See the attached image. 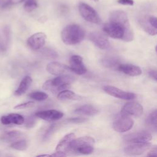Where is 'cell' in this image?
Masks as SVG:
<instances>
[{
  "label": "cell",
  "instance_id": "6da1fadb",
  "mask_svg": "<svg viewBox=\"0 0 157 157\" xmlns=\"http://www.w3.org/2000/svg\"><path fill=\"white\" fill-rule=\"evenodd\" d=\"M103 31L110 37L131 42L134 39V34L128 17L123 10L112 11L109 16V21L103 26Z\"/></svg>",
  "mask_w": 157,
  "mask_h": 157
},
{
  "label": "cell",
  "instance_id": "7a4b0ae2",
  "mask_svg": "<svg viewBox=\"0 0 157 157\" xmlns=\"http://www.w3.org/2000/svg\"><path fill=\"white\" fill-rule=\"evenodd\" d=\"M85 36V30L80 26L76 24L66 26L61 33V39L66 45L79 44L83 40Z\"/></svg>",
  "mask_w": 157,
  "mask_h": 157
},
{
  "label": "cell",
  "instance_id": "3957f363",
  "mask_svg": "<svg viewBox=\"0 0 157 157\" xmlns=\"http://www.w3.org/2000/svg\"><path fill=\"white\" fill-rule=\"evenodd\" d=\"M74 81V77L67 74L58 75L53 79L48 80L43 84V88L53 93H59L70 87L71 84Z\"/></svg>",
  "mask_w": 157,
  "mask_h": 157
},
{
  "label": "cell",
  "instance_id": "277c9868",
  "mask_svg": "<svg viewBox=\"0 0 157 157\" xmlns=\"http://www.w3.org/2000/svg\"><path fill=\"white\" fill-rule=\"evenodd\" d=\"M78 10L81 16L87 21L99 24L101 23V20L97 13V12L88 4L81 2L78 6Z\"/></svg>",
  "mask_w": 157,
  "mask_h": 157
},
{
  "label": "cell",
  "instance_id": "5b68a950",
  "mask_svg": "<svg viewBox=\"0 0 157 157\" xmlns=\"http://www.w3.org/2000/svg\"><path fill=\"white\" fill-rule=\"evenodd\" d=\"M134 125V121L130 117L120 115L113 122V128L115 131L119 132H126L130 130Z\"/></svg>",
  "mask_w": 157,
  "mask_h": 157
},
{
  "label": "cell",
  "instance_id": "8992f818",
  "mask_svg": "<svg viewBox=\"0 0 157 157\" xmlns=\"http://www.w3.org/2000/svg\"><path fill=\"white\" fill-rule=\"evenodd\" d=\"M143 112L144 109L141 104L136 102H129L123 105L120 114L130 117H139L143 113Z\"/></svg>",
  "mask_w": 157,
  "mask_h": 157
},
{
  "label": "cell",
  "instance_id": "52a82bcc",
  "mask_svg": "<svg viewBox=\"0 0 157 157\" xmlns=\"http://www.w3.org/2000/svg\"><path fill=\"white\" fill-rule=\"evenodd\" d=\"M103 90L108 94L121 99L131 100L134 99L136 97V94L123 91L114 86L106 85L103 87Z\"/></svg>",
  "mask_w": 157,
  "mask_h": 157
},
{
  "label": "cell",
  "instance_id": "ba28073f",
  "mask_svg": "<svg viewBox=\"0 0 157 157\" xmlns=\"http://www.w3.org/2000/svg\"><path fill=\"white\" fill-rule=\"evenodd\" d=\"M151 139L152 137L151 134L146 131L134 132L123 136L124 140L130 143L148 142L151 140Z\"/></svg>",
  "mask_w": 157,
  "mask_h": 157
},
{
  "label": "cell",
  "instance_id": "9c48e42d",
  "mask_svg": "<svg viewBox=\"0 0 157 157\" xmlns=\"http://www.w3.org/2000/svg\"><path fill=\"white\" fill-rule=\"evenodd\" d=\"M151 144L148 142L132 143V144L126 146L124 149V153L128 155L137 156L143 154L151 147Z\"/></svg>",
  "mask_w": 157,
  "mask_h": 157
},
{
  "label": "cell",
  "instance_id": "30bf717a",
  "mask_svg": "<svg viewBox=\"0 0 157 157\" xmlns=\"http://www.w3.org/2000/svg\"><path fill=\"white\" fill-rule=\"evenodd\" d=\"M47 36L45 33L39 32L33 34L27 39V44L31 49L37 50L40 49L45 44Z\"/></svg>",
  "mask_w": 157,
  "mask_h": 157
},
{
  "label": "cell",
  "instance_id": "8fae6325",
  "mask_svg": "<svg viewBox=\"0 0 157 157\" xmlns=\"http://www.w3.org/2000/svg\"><path fill=\"white\" fill-rule=\"evenodd\" d=\"M47 71L55 75H60L72 72L69 66L58 62H51L47 65Z\"/></svg>",
  "mask_w": 157,
  "mask_h": 157
},
{
  "label": "cell",
  "instance_id": "7c38bea8",
  "mask_svg": "<svg viewBox=\"0 0 157 157\" xmlns=\"http://www.w3.org/2000/svg\"><path fill=\"white\" fill-rule=\"evenodd\" d=\"M69 63V67L72 72L78 75H83L86 72V68L83 64V59L80 56H72L70 58Z\"/></svg>",
  "mask_w": 157,
  "mask_h": 157
},
{
  "label": "cell",
  "instance_id": "4fadbf2b",
  "mask_svg": "<svg viewBox=\"0 0 157 157\" xmlns=\"http://www.w3.org/2000/svg\"><path fill=\"white\" fill-rule=\"evenodd\" d=\"M89 39L98 48L104 50L110 47V42L107 38L99 32H92L89 34Z\"/></svg>",
  "mask_w": 157,
  "mask_h": 157
},
{
  "label": "cell",
  "instance_id": "5bb4252c",
  "mask_svg": "<svg viewBox=\"0 0 157 157\" xmlns=\"http://www.w3.org/2000/svg\"><path fill=\"white\" fill-rule=\"evenodd\" d=\"M35 116L48 121H53L61 119L63 117V113L54 109L41 110L37 112Z\"/></svg>",
  "mask_w": 157,
  "mask_h": 157
},
{
  "label": "cell",
  "instance_id": "9a60e30c",
  "mask_svg": "<svg viewBox=\"0 0 157 157\" xmlns=\"http://www.w3.org/2000/svg\"><path fill=\"white\" fill-rule=\"evenodd\" d=\"M0 120L1 123L4 125L10 124L20 125L25 122V118L18 113H10L7 115L2 116Z\"/></svg>",
  "mask_w": 157,
  "mask_h": 157
},
{
  "label": "cell",
  "instance_id": "2e32d148",
  "mask_svg": "<svg viewBox=\"0 0 157 157\" xmlns=\"http://www.w3.org/2000/svg\"><path fill=\"white\" fill-rule=\"evenodd\" d=\"M117 70L125 74L126 75L134 77L139 76L142 74L141 69L137 66L131 64H121L118 66Z\"/></svg>",
  "mask_w": 157,
  "mask_h": 157
},
{
  "label": "cell",
  "instance_id": "e0dca14e",
  "mask_svg": "<svg viewBox=\"0 0 157 157\" xmlns=\"http://www.w3.org/2000/svg\"><path fill=\"white\" fill-rule=\"evenodd\" d=\"M75 136L74 133H69L64 136L56 145V151H63L67 155L70 143L75 138Z\"/></svg>",
  "mask_w": 157,
  "mask_h": 157
},
{
  "label": "cell",
  "instance_id": "ac0fdd59",
  "mask_svg": "<svg viewBox=\"0 0 157 157\" xmlns=\"http://www.w3.org/2000/svg\"><path fill=\"white\" fill-rule=\"evenodd\" d=\"M95 142L94 139L90 136H83V137H80L77 139H74L70 143L69 145V151L67 153V155L69 153H71V151L74 149L75 148L85 145V144H90V145H93Z\"/></svg>",
  "mask_w": 157,
  "mask_h": 157
},
{
  "label": "cell",
  "instance_id": "d6986e66",
  "mask_svg": "<svg viewBox=\"0 0 157 157\" xmlns=\"http://www.w3.org/2000/svg\"><path fill=\"white\" fill-rule=\"evenodd\" d=\"M32 82H33V80L30 76L26 75L21 80V81L20 82L18 87L15 91L14 95L16 96H20L25 94L26 92V91L28 90L30 85H31Z\"/></svg>",
  "mask_w": 157,
  "mask_h": 157
},
{
  "label": "cell",
  "instance_id": "ffe728a7",
  "mask_svg": "<svg viewBox=\"0 0 157 157\" xmlns=\"http://www.w3.org/2000/svg\"><path fill=\"white\" fill-rule=\"evenodd\" d=\"M74 113L86 116H94L99 113V110L92 105L86 104L82 105L74 110Z\"/></svg>",
  "mask_w": 157,
  "mask_h": 157
},
{
  "label": "cell",
  "instance_id": "44dd1931",
  "mask_svg": "<svg viewBox=\"0 0 157 157\" xmlns=\"http://www.w3.org/2000/svg\"><path fill=\"white\" fill-rule=\"evenodd\" d=\"M102 64L107 68L112 69H117L121 62L118 58L113 56H107L102 59Z\"/></svg>",
  "mask_w": 157,
  "mask_h": 157
},
{
  "label": "cell",
  "instance_id": "7402d4cb",
  "mask_svg": "<svg viewBox=\"0 0 157 157\" xmlns=\"http://www.w3.org/2000/svg\"><path fill=\"white\" fill-rule=\"evenodd\" d=\"M57 98L61 101L66 100H80L82 99V97L75 94L74 92L69 90H64L58 93L57 95Z\"/></svg>",
  "mask_w": 157,
  "mask_h": 157
},
{
  "label": "cell",
  "instance_id": "603a6c76",
  "mask_svg": "<svg viewBox=\"0 0 157 157\" xmlns=\"http://www.w3.org/2000/svg\"><path fill=\"white\" fill-rule=\"evenodd\" d=\"M146 126L151 131L156 132V110L152 111L146 118L145 120Z\"/></svg>",
  "mask_w": 157,
  "mask_h": 157
},
{
  "label": "cell",
  "instance_id": "cb8c5ba5",
  "mask_svg": "<svg viewBox=\"0 0 157 157\" xmlns=\"http://www.w3.org/2000/svg\"><path fill=\"white\" fill-rule=\"evenodd\" d=\"M93 145L85 144L78 146L73 149L71 153L77 155H90L94 151Z\"/></svg>",
  "mask_w": 157,
  "mask_h": 157
},
{
  "label": "cell",
  "instance_id": "d4e9b609",
  "mask_svg": "<svg viewBox=\"0 0 157 157\" xmlns=\"http://www.w3.org/2000/svg\"><path fill=\"white\" fill-rule=\"evenodd\" d=\"M23 135V132L17 130H13L5 132L1 136L2 140L6 142H10L17 138L20 137Z\"/></svg>",
  "mask_w": 157,
  "mask_h": 157
},
{
  "label": "cell",
  "instance_id": "484cf974",
  "mask_svg": "<svg viewBox=\"0 0 157 157\" xmlns=\"http://www.w3.org/2000/svg\"><path fill=\"white\" fill-rule=\"evenodd\" d=\"M10 147L11 148L15 150H19V151H23V150H25L28 147V142L25 139L20 140L12 143L10 145Z\"/></svg>",
  "mask_w": 157,
  "mask_h": 157
},
{
  "label": "cell",
  "instance_id": "4316f807",
  "mask_svg": "<svg viewBox=\"0 0 157 157\" xmlns=\"http://www.w3.org/2000/svg\"><path fill=\"white\" fill-rule=\"evenodd\" d=\"M28 96L36 101H42L48 98V94L42 91H34L28 94Z\"/></svg>",
  "mask_w": 157,
  "mask_h": 157
},
{
  "label": "cell",
  "instance_id": "83f0119b",
  "mask_svg": "<svg viewBox=\"0 0 157 157\" xmlns=\"http://www.w3.org/2000/svg\"><path fill=\"white\" fill-rule=\"evenodd\" d=\"M141 26L142 27V28L144 29V30L148 34L151 35V36H155L156 34L157 31H156V28H153V26H151L149 23L148 22V21H142L140 22Z\"/></svg>",
  "mask_w": 157,
  "mask_h": 157
},
{
  "label": "cell",
  "instance_id": "f1b7e54d",
  "mask_svg": "<svg viewBox=\"0 0 157 157\" xmlns=\"http://www.w3.org/2000/svg\"><path fill=\"white\" fill-rule=\"evenodd\" d=\"M23 7L26 12H30L37 7V3L36 0H26L23 5Z\"/></svg>",
  "mask_w": 157,
  "mask_h": 157
},
{
  "label": "cell",
  "instance_id": "f546056e",
  "mask_svg": "<svg viewBox=\"0 0 157 157\" xmlns=\"http://www.w3.org/2000/svg\"><path fill=\"white\" fill-rule=\"evenodd\" d=\"M35 105L34 102L33 101H28L26 102H23L20 104H18L15 105L13 109L16 110H23V109H26L29 108H31L34 107Z\"/></svg>",
  "mask_w": 157,
  "mask_h": 157
},
{
  "label": "cell",
  "instance_id": "4dcf8cb0",
  "mask_svg": "<svg viewBox=\"0 0 157 157\" xmlns=\"http://www.w3.org/2000/svg\"><path fill=\"white\" fill-rule=\"evenodd\" d=\"M42 54L47 58H55L57 57V53L55 52V50L48 48H43L42 50Z\"/></svg>",
  "mask_w": 157,
  "mask_h": 157
},
{
  "label": "cell",
  "instance_id": "1f68e13d",
  "mask_svg": "<svg viewBox=\"0 0 157 157\" xmlns=\"http://www.w3.org/2000/svg\"><path fill=\"white\" fill-rule=\"evenodd\" d=\"M88 120L86 118L82 117H77V118H71L67 120V122L71 123H85Z\"/></svg>",
  "mask_w": 157,
  "mask_h": 157
},
{
  "label": "cell",
  "instance_id": "d6a6232c",
  "mask_svg": "<svg viewBox=\"0 0 157 157\" xmlns=\"http://www.w3.org/2000/svg\"><path fill=\"white\" fill-rule=\"evenodd\" d=\"M35 123H36V118L34 117H29L26 119L25 121V126L26 127L30 128L34 126Z\"/></svg>",
  "mask_w": 157,
  "mask_h": 157
},
{
  "label": "cell",
  "instance_id": "836d02e7",
  "mask_svg": "<svg viewBox=\"0 0 157 157\" xmlns=\"http://www.w3.org/2000/svg\"><path fill=\"white\" fill-rule=\"evenodd\" d=\"M56 124H52L48 129L47 131L45 132L44 136V139H48L50 135L55 131V129L56 128Z\"/></svg>",
  "mask_w": 157,
  "mask_h": 157
},
{
  "label": "cell",
  "instance_id": "e575fe53",
  "mask_svg": "<svg viewBox=\"0 0 157 157\" xmlns=\"http://www.w3.org/2000/svg\"><path fill=\"white\" fill-rule=\"evenodd\" d=\"M148 22L149 24L155 28H157L156 25V18L155 16H150L148 18Z\"/></svg>",
  "mask_w": 157,
  "mask_h": 157
},
{
  "label": "cell",
  "instance_id": "d590c367",
  "mask_svg": "<svg viewBox=\"0 0 157 157\" xmlns=\"http://www.w3.org/2000/svg\"><path fill=\"white\" fill-rule=\"evenodd\" d=\"M148 74L154 80H155V81L157 80V72H156V69H152L149 70L148 72Z\"/></svg>",
  "mask_w": 157,
  "mask_h": 157
},
{
  "label": "cell",
  "instance_id": "8d00e7d4",
  "mask_svg": "<svg viewBox=\"0 0 157 157\" xmlns=\"http://www.w3.org/2000/svg\"><path fill=\"white\" fill-rule=\"evenodd\" d=\"M118 2L122 5H128V6L134 5L133 0H118Z\"/></svg>",
  "mask_w": 157,
  "mask_h": 157
},
{
  "label": "cell",
  "instance_id": "74e56055",
  "mask_svg": "<svg viewBox=\"0 0 157 157\" xmlns=\"http://www.w3.org/2000/svg\"><path fill=\"white\" fill-rule=\"evenodd\" d=\"M157 155V148L156 147L150 149V150L147 154V156H156Z\"/></svg>",
  "mask_w": 157,
  "mask_h": 157
},
{
  "label": "cell",
  "instance_id": "f35d334b",
  "mask_svg": "<svg viewBox=\"0 0 157 157\" xmlns=\"http://www.w3.org/2000/svg\"><path fill=\"white\" fill-rule=\"evenodd\" d=\"M51 156H57V157H63V156H67V155L63 152V151H56V152H55L54 153L50 155Z\"/></svg>",
  "mask_w": 157,
  "mask_h": 157
},
{
  "label": "cell",
  "instance_id": "ab89813d",
  "mask_svg": "<svg viewBox=\"0 0 157 157\" xmlns=\"http://www.w3.org/2000/svg\"><path fill=\"white\" fill-rule=\"evenodd\" d=\"M25 0H9L8 4H17L23 2Z\"/></svg>",
  "mask_w": 157,
  "mask_h": 157
},
{
  "label": "cell",
  "instance_id": "60d3db41",
  "mask_svg": "<svg viewBox=\"0 0 157 157\" xmlns=\"http://www.w3.org/2000/svg\"><path fill=\"white\" fill-rule=\"evenodd\" d=\"M37 156H51L50 155H39Z\"/></svg>",
  "mask_w": 157,
  "mask_h": 157
},
{
  "label": "cell",
  "instance_id": "b9f144b4",
  "mask_svg": "<svg viewBox=\"0 0 157 157\" xmlns=\"http://www.w3.org/2000/svg\"><path fill=\"white\" fill-rule=\"evenodd\" d=\"M91 1H93L94 2H98L99 1V0H91Z\"/></svg>",
  "mask_w": 157,
  "mask_h": 157
}]
</instances>
